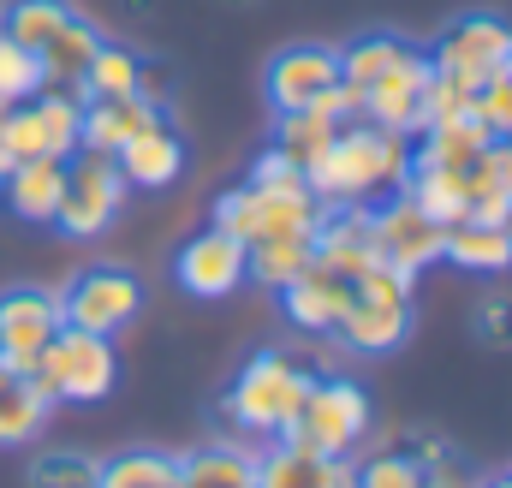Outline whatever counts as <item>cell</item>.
<instances>
[{"label":"cell","mask_w":512,"mask_h":488,"mask_svg":"<svg viewBox=\"0 0 512 488\" xmlns=\"http://www.w3.org/2000/svg\"><path fill=\"white\" fill-rule=\"evenodd\" d=\"M411 328H417V310H411V304H387V298L352 292V304H346L334 340H340L346 352H358V358H387V352H399V346L411 340Z\"/></svg>","instance_id":"e0dca14e"},{"label":"cell","mask_w":512,"mask_h":488,"mask_svg":"<svg viewBox=\"0 0 512 488\" xmlns=\"http://www.w3.org/2000/svg\"><path fill=\"white\" fill-rule=\"evenodd\" d=\"M96 465H102V459H90V453H60V447H48V453L30 459V488H96Z\"/></svg>","instance_id":"e575fe53"},{"label":"cell","mask_w":512,"mask_h":488,"mask_svg":"<svg viewBox=\"0 0 512 488\" xmlns=\"http://www.w3.org/2000/svg\"><path fill=\"white\" fill-rule=\"evenodd\" d=\"M441 262H453L459 274H477V280H501V274H512L507 227H489V221H459V227H447Z\"/></svg>","instance_id":"d4e9b609"},{"label":"cell","mask_w":512,"mask_h":488,"mask_svg":"<svg viewBox=\"0 0 512 488\" xmlns=\"http://www.w3.org/2000/svg\"><path fill=\"white\" fill-rule=\"evenodd\" d=\"M60 316H66V328L120 340L143 316V280L131 268H114V262H90L60 286Z\"/></svg>","instance_id":"ba28073f"},{"label":"cell","mask_w":512,"mask_h":488,"mask_svg":"<svg viewBox=\"0 0 512 488\" xmlns=\"http://www.w3.org/2000/svg\"><path fill=\"white\" fill-rule=\"evenodd\" d=\"M310 262V239L298 233V239H262L251 244V280L262 292H280L286 280H298V268Z\"/></svg>","instance_id":"836d02e7"},{"label":"cell","mask_w":512,"mask_h":488,"mask_svg":"<svg viewBox=\"0 0 512 488\" xmlns=\"http://www.w3.org/2000/svg\"><path fill=\"white\" fill-rule=\"evenodd\" d=\"M126 197H131V185L120 173V161L96 155V149H78V155H66V191H60L54 227L66 239H102L120 221Z\"/></svg>","instance_id":"52a82bcc"},{"label":"cell","mask_w":512,"mask_h":488,"mask_svg":"<svg viewBox=\"0 0 512 488\" xmlns=\"http://www.w3.org/2000/svg\"><path fill=\"white\" fill-rule=\"evenodd\" d=\"M245 179H251V185H304V167H298V161H286V155L268 143V149L251 161V173H245Z\"/></svg>","instance_id":"74e56055"},{"label":"cell","mask_w":512,"mask_h":488,"mask_svg":"<svg viewBox=\"0 0 512 488\" xmlns=\"http://www.w3.org/2000/svg\"><path fill=\"white\" fill-rule=\"evenodd\" d=\"M72 12H78L72 0H6V6H0V36H12L18 48L36 54Z\"/></svg>","instance_id":"f546056e"},{"label":"cell","mask_w":512,"mask_h":488,"mask_svg":"<svg viewBox=\"0 0 512 488\" xmlns=\"http://www.w3.org/2000/svg\"><path fill=\"white\" fill-rule=\"evenodd\" d=\"M411 173V137L382 131L370 120H352L334 131V143L322 149V161L304 173L310 197L322 209H376L382 197H393Z\"/></svg>","instance_id":"6da1fadb"},{"label":"cell","mask_w":512,"mask_h":488,"mask_svg":"<svg viewBox=\"0 0 512 488\" xmlns=\"http://www.w3.org/2000/svg\"><path fill=\"white\" fill-rule=\"evenodd\" d=\"M173 280H179L191 298L221 304V298H233L239 286H251V250L209 221L203 233H191V239L179 244V256H173Z\"/></svg>","instance_id":"30bf717a"},{"label":"cell","mask_w":512,"mask_h":488,"mask_svg":"<svg viewBox=\"0 0 512 488\" xmlns=\"http://www.w3.org/2000/svg\"><path fill=\"white\" fill-rule=\"evenodd\" d=\"M30 375L42 381V393H48L54 405H102V399L120 387V352H114L108 334L60 328Z\"/></svg>","instance_id":"5b68a950"},{"label":"cell","mask_w":512,"mask_h":488,"mask_svg":"<svg viewBox=\"0 0 512 488\" xmlns=\"http://www.w3.org/2000/svg\"><path fill=\"white\" fill-rule=\"evenodd\" d=\"M54 399L42 393V381L12 358H0V447H30L42 441V429L54 423Z\"/></svg>","instance_id":"ffe728a7"},{"label":"cell","mask_w":512,"mask_h":488,"mask_svg":"<svg viewBox=\"0 0 512 488\" xmlns=\"http://www.w3.org/2000/svg\"><path fill=\"white\" fill-rule=\"evenodd\" d=\"M120 173H126L131 191H167V185H179L185 179V137L173 131V125H149V131H137L131 143H120Z\"/></svg>","instance_id":"d6986e66"},{"label":"cell","mask_w":512,"mask_h":488,"mask_svg":"<svg viewBox=\"0 0 512 488\" xmlns=\"http://www.w3.org/2000/svg\"><path fill=\"white\" fill-rule=\"evenodd\" d=\"M334 131H340V125L322 120L316 108H298V114H274V149L310 173V167L322 161V149L334 143Z\"/></svg>","instance_id":"1f68e13d"},{"label":"cell","mask_w":512,"mask_h":488,"mask_svg":"<svg viewBox=\"0 0 512 488\" xmlns=\"http://www.w3.org/2000/svg\"><path fill=\"white\" fill-rule=\"evenodd\" d=\"M36 90H48V84H42L36 54H30V48H18L12 36H0V108H18V102H30Z\"/></svg>","instance_id":"d590c367"},{"label":"cell","mask_w":512,"mask_h":488,"mask_svg":"<svg viewBox=\"0 0 512 488\" xmlns=\"http://www.w3.org/2000/svg\"><path fill=\"white\" fill-rule=\"evenodd\" d=\"M435 78L459 84L465 96H477L489 78H501L512 66V24L501 12H465L441 30V42L429 48Z\"/></svg>","instance_id":"8992f818"},{"label":"cell","mask_w":512,"mask_h":488,"mask_svg":"<svg viewBox=\"0 0 512 488\" xmlns=\"http://www.w3.org/2000/svg\"><path fill=\"white\" fill-rule=\"evenodd\" d=\"M507 244H512V221H507Z\"/></svg>","instance_id":"f6af8a7d"},{"label":"cell","mask_w":512,"mask_h":488,"mask_svg":"<svg viewBox=\"0 0 512 488\" xmlns=\"http://www.w3.org/2000/svg\"><path fill=\"white\" fill-rule=\"evenodd\" d=\"M96 42H102V30L84 18V12H72L42 48H36V66H42V84L48 90H78V78H84V66H90V54H96Z\"/></svg>","instance_id":"484cf974"},{"label":"cell","mask_w":512,"mask_h":488,"mask_svg":"<svg viewBox=\"0 0 512 488\" xmlns=\"http://www.w3.org/2000/svg\"><path fill=\"white\" fill-rule=\"evenodd\" d=\"M310 262L334 268L340 280H364L382 256H376V233H370V209H322L316 233H310Z\"/></svg>","instance_id":"2e32d148"},{"label":"cell","mask_w":512,"mask_h":488,"mask_svg":"<svg viewBox=\"0 0 512 488\" xmlns=\"http://www.w3.org/2000/svg\"><path fill=\"white\" fill-rule=\"evenodd\" d=\"M274 298H280V316H286L304 340H334V328H340V316H346V304H352V280H340V274L322 268V262H304L298 280H286Z\"/></svg>","instance_id":"9a60e30c"},{"label":"cell","mask_w":512,"mask_h":488,"mask_svg":"<svg viewBox=\"0 0 512 488\" xmlns=\"http://www.w3.org/2000/svg\"><path fill=\"white\" fill-rule=\"evenodd\" d=\"M60 191H66V161H54V155L12 161L6 179H0V203H6V215H12V221H30V227H54Z\"/></svg>","instance_id":"ac0fdd59"},{"label":"cell","mask_w":512,"mask_h":488,"mask_svg":"<svg viewBox=\"0 0 512 488\" xmlns=\"http://www.w3.org/2000/svg\"><path fill=\"white\" fill-rule=\"evenodd\" d=\"M334 84H340V48H328V42H292L262 72V96H268L274 114L316 108Z\"/></svg>","instance_id":"8fae6325"},{"label":"cell","mask_w":512,"mask_h":488,"mask_svg":"<svg viewBox=\"0 0 512 488\" xmlns=\"http://www.w3.org/2000/svg\"><path fill=\"white\" fill-rule=\"evenodd\" d=\"M179 488H256V441L221 435L179 453Z\"/></svg>","instance_id":"603a6c76"},{"label":"cell","mask_w":512,"mask_h":488,"mask_svg":"<svg viewBox=\"0 0 512 488\" xmlns=\"http://www.w3.org/2000/svg\"><path fill=\"white\" fill-rule=\"evenodd\" d=\"M405 48H411V42H405V36H393V30H370V36L346 42V48H340V84H352V90L364 96L387 66L405 54Z\"/></svg>","instance_id":"4dcf8cb0"},{"label":"cell","mask_w":512,"mask_h":488,"mask_svg":"<svg viewBox=\"0 0 512 488\" xmlns=\"http://www.w3.org/2000/svg\"><path fill=\"white\" fill-rule=\"evenodd\" d=\"M256 488H352V459H322L292 441L256 447Z\"/></svg>","instance_id":"44dd1931"},{"label":"cell","mask_w":512,"mask_h":488,"mask_svg":"<svg viewBox=\"0 0 512 488\" xmlns=\"http://www.w3.org/2000/svg\"><path fill=\"white\" fill-rule=\"evenodd\" d=\"M352 488H423V459L411 447H376L352 459Z\"/></svg>","instance_id":"d6a6232c"},{"label":"cell","mask_w":512,"mask_h":488,"mask_svg":"<svg viewBox=\"0 0 512 488\" xmlns=\"http://www.w3.org/2000/svg\"><path fill=\"white\" fill-rule=\"evenodd\" d=\"M137 66H143V54L126 48V42H96V54H90V66H84V78H78V96L90 102V96H137Z\"/></svg>","instance_id":"f1b7e54d"},{"label":"cell","mask_w":512,"mask_h":488,"mask_svg":"<svg viewBox=\"0 0 512 488\" xmlns=\"http://www.w3.org/2000/svg\"><path fill=\"white\" fill-rule=\"evenodd\" d=\"M167 114L149 108L143 96H90L84 102V120H78V149H96V155H120V143H131L137 131L161 125Z\"/></svg>","instance_id":"7402d4cb"},{"label":"cell","mask_w":512,"mask_h":488,"mask_svg":"<svg viewBox=\"0 0 512 488\" xmlns=\"http://www.w3.org/2000/svg\"><path fill=\"white\" fill-rule=\"evenodd\" d=\"M78 120H84V96L78 90H36L30 102L0 114V149L6 161H30V155H78Z\"/></svg>","instance_id":"9c48e42d"},{"label":"cell","mask_w":512,"mask_h":488,"mask_svg":"<svg viewBox=\"0 0 512 488\" xmlns=\"http://www.w3.org/2000/svg\"><path fill=\"white\" fill-rule=\"evenodd\" d=\"M423 488H477V477L447 453V459H435V465H423Z\"/></svg>","instance_id":"60d3db41"},{"label":"cell","mask_w":512,"mask_h":488,"mask_svg":"<svg viewBox=\"0 0 512 488\" xmlns=\"http://www.w3.org/2000/svg\"><path fill=\"white\" fill-rule=\"evenodd\" d=\"M370 233H376V256L393 262V268H411V274L441 262V239H447V227H435L405 191H393L370 209Z\"/></svg>","instance_id":"5bb4252c"},{"label":"cell","mask_w":512,"mask_h":488,"mask_svg":"<svg viewBox=\"0 0 512 488\" xmlns=\"http://www.w3.org/2000/svg\"><path fill=\"white\" fill-rule=\"evenodd\" d=\"M423 90H429V54L411 42L382 78L364 90L358 120L382 125V131H399V137H417L423 131Z\"/></svg>","instance_id":"4fadbf2b"},{"label":"cell","mask_w":512,"mask_h":488,"mask_svg":"<svg viewBox=\"0 0 512 488\" xmlns=\"http://www.w3.org/2000/svg\"><path fill=\"white\" fill-rule=\"evenodd\" d=\"M483 149H489V131L471 120V114L441 120V125H429V131L411 137V161L417 167H441V173H471L483 161Z\"/></svg>","instance_id":"cb8c5ba5"},{"label":"cell","mask_w":512,"mask_h":488,"mask_svg":"<svg viewBox=\"0 0 512 488\" xmlns=\"http://www.w3.org/2000/svg\"><path fill=\"white\" fill-rule=\"evenodd\" d=\"M96 488H179V453L126 447V453L96 465Z\"/></svg>","instance_id":"83f0119b"},{"label":"cell","mask_w":512,"mask_h":488,"mask_svg":"<svg viewBox=\"0 0 512 488\" xmlns=\"http://www.w3.org/2000/svg\"><path fill=\"white\" fill-rule=\"evenodd\" d=\"M209 221L251 250L262 239H298V233L310 239L316 221H322V203L310 197V185H251V179H239L233 191L215 197Z\"/></svg>","instance_id":"277c9868"},{"label":"cell","mask_w":512,"mask_h":488,"mask_svg":"<svg viewBox=\"0 0 512 488\" xmlns=\"http://www.w3.org/2000/svg\"><path fill=\"white\" fill-rule=\"evenodd\" d=\"M310 381H316L310 364H298V358H286V352H256V358L239 364V375H233L227 393H221V423H227L233 435L256 441V447H268V441H280V435L292 429V417H298Z\"/></svg>","instance_id":"7a4b0ae2"},{"label":"cell","mask_w":512,"mask_h":488,"mask_svg":"<svg viewBox=\"0 0 512 488\" xmlns=\"http://www.w3.org/2000/svg\"><path fill=\"white\" fill-rule=\"evenodd\" d=\"M60 328H66V316H60L54 286H6L0 292V358H12L18 369H36V358L48 352V340Z\"/></svg>","instance_id":"7c38bea8"},{"label":"cell","mask_w":512,"mask_h":488,"mask_svg":"<svg viewBox=\"0 0 512 488\" xmlns=\"http://www.w3.org/2000/svg\"><path fill=\"white\" fill-rule=\"evenodd\" d=\"M370 429H376L370 393L352 375H316L280 441H292L304 453H322V459H358L370 447Z\"/></svg>","instance_id":"3957f363"},{"label":"cell","mask_w":512,"mask_h":488,"mask_svg":"<svg viewBox=\"0 0 512 488\" xmlns=\"http://www.w3.org/2000/svg\"><path fill=\"white\" fill-rule=\"evenodd\" d=\"M435 227H459L465 215H471V191H465V173H441V167H417L411 161V173H405V185H399Z\"/></svg>","instance_id":"4316f807"},{"label":"cell","mask_w":512,"mask_h":488,"mask_svg":"<svg viewBox=\"0 0 512 488\" xmlns=\"http://www.w3.org/2000/svg\"><path fill=\"white\" fill-rule=\"evenodd\" d=\"M495 185H507L512 191V137H489V149H483V161H477Z\"/></svg>","instance_id":"b9f144b4"},{"label":"cell","mask_w":512,"mask_h":488,"mask_svg":"<svg viewBox=\"0 0 512 488\" xmlns=\"http://www.w3.org/2000/svg\"><path fill=\"white\" fill-rule=\"evenodd\" d=\"M477 488H512V465L507 471H495V477H477Z\"/></svg>","instance_id":"7bdbcfd3"},{"label":"cell","mask_w":512,"mask_h":488,"mask_svg":"<svg viewBox=\"0 0 512 488\" xmlns=\"http://www.w3.org/2000/svg\"><path fill=\"white\" fill-rule=\"evenodd\" d=\"M227 6H251V0H227Z\"/></svg>","instance_id":"ee69618b"},{"label":"cell","mask_w":512,"mask_h":488,"mask_svg":"<svg viewBox=\"0 0 512 488\" xmlns=\"http://www.w3.org/2000/svg\"><path fill=\"white\" fill-rule=\"evenodd\" d=\"M477 334L495 340V346H512V298H483L477 304Z\"/></svg>","instance_id":"f35d334b"},{"label":"cell","mask_w":512,"mask_h":488,"mask_svg":"<svg viewBox=\"0 0 512 488\" xmlns=\"http://www.w3.org/2000/svg\"><path fill=\"white\" fill-rule=\"evenodd\" d=\"M137 96L167 114V102H173V72H167L161 60H143V66H137Z\"/></svg>","instance_id":"ab89813d"},{"label":"cell","mask_w":512,"mask_h":488,"mask_svg":"<svg viewBox=\"0 0 512 488\" xmlns=\"http://www.w3.org/2000/svg\"><path fill=\"white\" fill-rule=\"evenodd\" d=\"M471 120L483 125L489 137H512V66L471 96Z\"/></svg>","instance_id":"8d00e7d4"}]
</instances>
